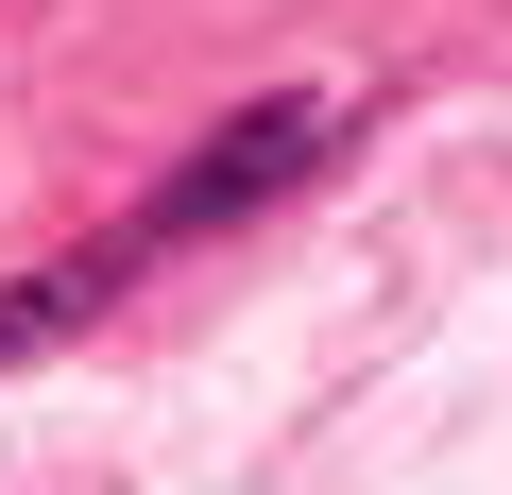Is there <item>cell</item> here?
Segmentation results:
<instances>
[{"mask_svg":"<svg viewBox=\"0 0 512 495\" xmlns=\"http://www.w3.org/2000/svg\"><path fill=\"white\" fill-rule=\"evenodd\" d=\"M325 154H342V103H256V120H222V154H188V171L120 222V274L171 257V239H205V222H239V205H274V188H308Z\"/></svg>","mask_w":512,"mask_h":495,"instance_id":"6da1fadb","label":"cell"}]
</instances>
